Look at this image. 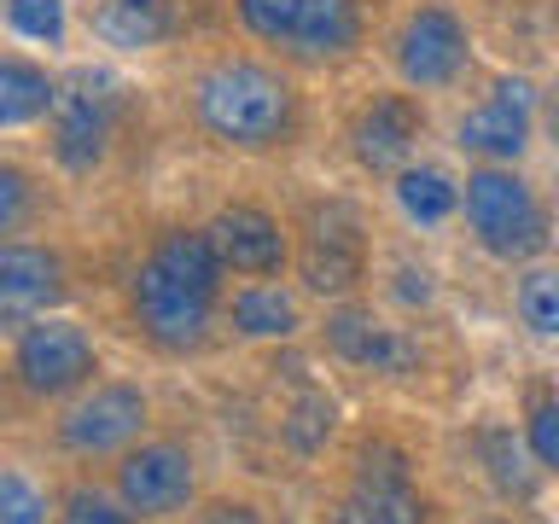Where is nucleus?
<instances>
[{
  "instance_id": "f257e3e1",
  "label": "nucleus",
  "mask_w": 559,
  "mask_h": 524,
  "mask_svg": "<svg viewBox=\"0 0 559 524\" xmlns=\"http://www.w3.org/2000/svg\"><path fill=\"white\" fill-rule=\"evenodd\" d=\"M199 122L227 146H274L292 129V87L251 59L216 64L199 76Z\"/></svg>"
},
{
  "instance_id": "f03ea898",
  "label": "nucleus",
  "mask_w": 559,
  "mask_h": 524,
  "mask_svg": "<svg viewBox=\"0 0 559 524\" xmlns=\"http://www.w3.org/2000/svg\"><path fill=\"white\" fill-rule=\"evenodd\" d=\"M466 222L484 251L496 257H531L548 239V216L531 199V187L507 169H478L466 175Z\"/></svg>"
},
{
  "instance_id": "7ed1b4c3",
  "label": "nucleus",
  "mask_w": 559,
  "mask_h": 524,
  "mask_svg": "<svg viewBox=\"0 0 559 524\" xmlns=\"http://www.w3.org/2000/svg\"><path fill=\"white\" fill-rule=\"evenodd\" d=\"M210 303H216V291L192 286V279L164 269L157 257L134 274V314H140V326H146V338L164 344V349L199 344L204 326H210Z\"/></svg>"
},
{
  "instance_id": "20e7f679",
  "label": "nucleus",
  "mask_w": 559,
  "mask_h": 524,
  "mask_svg": "<svg viewBox=\"0 0 559 524\" xmlns=\"http://www.w3.org/2000/svg\"><path fill=\"white\" fill-rule=\"evenodd\" d=\"M12 373L29 396L76 391V384L94 373V344H87V332L70 326V321H41V326H29L24 338H17Z\"/></svg>"
},
{
  "instance_id": "39448f33",
  "label": "nucleus",
  "mask_w": 559,
  "mask_h": 524,
  "mask_svg": "<svg viewBox=\"0 0 559 524\" xmlns=\"http://www.w3.org/2000/svg\"><path fill=\"white\" fill-rule=\"evenodd\" d=\"M396 70L414 87H443L466 70V29L443 7H419L396 35Z\"/></svg>"
},
{
  "instance_id": "423d86ee",
  "label": "nucleus",
  "mask_w": 559,
  "mask_h": 524,
  "mask_svg": "<svg viewBox=\"0 0 559 524\" xmlns=\"http://www.w3.org/2000/svg\"><path fill=\"white\" fill-rule=\"evenodd\" d=\"M111 111L117 94L105 76H82L70 82V94H59V134H52V152H59L64 169H94L105 157V140H111Z\"/></svg>"
},
{
  "instance_id": "0eeeda50",
  "label": "nucleus",
  "mask_w": 559,
  "mask_h": 524,
  "mask_svg": "<svg viewBox=\"0 0 559 524\" xmlns=\"http://www.w3.org/2000/svg\"><path fill=\"white\" fill-rule=\"evenodd\" d=\"M117 489L129 513H175L192 496V461L169 443L134 449L129 461L117 466Z\"/></svg>"
},
{
  "instance_id": "6e6552de",
  "label": "nucleus",
  "mask_w": 559,
  "mask_h": 524,
  "mask_svg": "<svg viewBox=\"0 0 559 524\" xmlns=\"http://www.w3.org/2000/svg\"><path fill=\"white\" fill-rule=\"evenodd\" d=\"M140 426H146V396L134 384H99L94 396L64 414V443L82 454H105V449H122Z\"/></svg>"
},
{
  "instance_id": "1a4fd4ad",
  "label": "nucleus",
  "mask_w": 559,
  "mask_h": 524,
  "mask_svg": "<svg viewBox=\"0 0 559 524\" xmlns=\"http://www.w3.org/2000/svg\"><path fill=\"white\" fill-rule=\"evenodd\" d=\"M524 140H531V82H524V76L496 82V94H489L478 111L461 117V146L466 152L519 157Z\"/></svg>"
},
{
  "instance_id": "9d476101",
  "label": "nucleus",
  "mask_w": 559,
  "mask_h": 524,
  "mask_svg": "<svg viewBox=\"0 0 559 524\" xmlns=\"http://www.w3.org/2000/svg\"><path fill=\"white\" fill-rule=\"evenodd\" d=\"M204 234L234 274H274L280 262H286V234H280V222L262 216V210H222Z\"/></svg>"
},
{
  "instance_id": "9b49d317",
  "label": "nucleus",
  "mask_w": 559,
  "mask_h": 524,
  "mask_svg": "<svg viewBox=\"0 0 559 524\" xmlns=\"http://www.w3.org/2000/svg\"><path fill=\"white\" fill-rule=\"evenodd\" d=\"M349 140H356V157H361L367 169H396L402 157L414 152V140H419V111H414V99H402V94L373 99V105H367V111L356 117Z\"/></svg>"
},
{
  "instance_id": "f8f14e48",
  "label": "nucleus",
  "mask_w": 559,
  "mask_h": 524,
  "mask_svg": "<svg viewBox=\"0 0 559 524\" xmlns=\"http://www.w3.org/2000/svg\"><path fill=\"white\" fill-rule=\"evenodd\" d=\"M59 297V262L35 245H7L0 251V309L7 321H24V314L47 309Z\"/></svg>"
},
{
  "instance_id": "ddd939ff",
  "label": "nucleus",
  "mask_w": 559,
  "mask_h": 524,
  "mask_svg": "<svg viewBox=\"0 0 559 524\" xmlns=\"http://www.w3.org/2000/svg\"><path fill=\"white\" fill-rule=\"evenodd\" d=\"M326 338L338 356H349L356 367H408L414 361V344L408 338H396L391 326H379L373 314H356V309H344L338 321H326Z\"/></svg>"
},
{
  "instance_id": "4468645a",
  "label": "nucleus",
  "mask_w": 559,
  "mask_h": 524,
  "mask_svg": "<svg viewBox=\"0 0 559 524\" xmlns=\"http://www.w3.org/2000/svg\"><path fill=\"white\" fill-rule=\"evenodd\" d=\"M361 35V12L356 0H304V17H297L292 52L297 59H332V52H349Z\"/></svg>"
},
{
  "instance_id": "2eb2a0df",
  "label": "nucleus",
  "mask_w": 559,
  "mask_h": 524,
  "mask_svg": "<svg viewBox=\"0 0 559 524\" xmlns=\"http://www.w3.org/2000/svg\"><path fill=\"white\" fill-rule=\"evenodd\" d=\"M426 507L408 484H356V496H344L338 524H419Z\"/></svg>"
},
{
  "instance_id": "dca6fc26",
  "label": "nucleus",
  "mask_w": 559,
  "mask_h": 524,
  "mask_svg": "<svg viewBox=\"0 0 559 524\" xmlns=\"http://www.w3.org/2000/svg\"><path fill=\"white\" fill-rule=\"evenodd\" d=\"M99 35L111 47H157L169 35V7L164 0H105Z\"/></svg>"
},
{
  "instance_id": "f3484780",
  "label": "nucleus",
  "mask_w": 559,
  "mask_h": 524,
  "mask_svg": "<svg viewBox=\"0 0 559 524\" xmlns=\"http://www.w3.org/2000/svg\"><path fill=\"white\" fill-rule=\"evenodd\" d=\"M47 105H59V94H52L47 70H35L24 59H7L0 64V122L7 129H24V122L47 117Z\"/></svg>"
},
{
  "instance_id": "a211bd4d",
  "label": "nucleus",
  "mask_w": 559,
  "mask_h": 524,
  "mask_svg": "<svg viewBox=\"0 0 559 524\" xmlns=\"http://www.w3.org/2000/svg\"><path fill=\"white\" fill-rule=\"evenodd\" d=\"M356 274H361V245L349 234H332V227L321 222V227H314L309 257H304V279L314 291H344Z\"/></svg>"
},
{
  "instance_id": "6ab92c4d",
  "label": "nucleus",
  "mask_w": 559,
  "mask_h": 524,
  "mask_svg": "<svg viewBox=\"0 0 559 524\" xmlns=\"http://www.w3.org/2000/svg\"><path fill=\"white\" fill-rule=\"evenodd\" d=\"M234 326L245 338H286L297 332V303L280 286H245L234 297Z\"/></svg>"
},
{
  "instance_id": "aec40b11",
  "label": "nucleus",
  "mask_w": 559,
  "mask_h": 524,
  "mask_svg": "<svg viewBox=\"0 0 559 524\" xmlns=\"http://www.w3.org/2000/svg\"><path fill=\"white\" fill-rule=\"evenodd\" d=\"M396 199H402V210H408L414 222H449L454 204H461V192H454V181L443 169H402Z\"/></svg>"
},
{
  "instance_id": "412c9836",
  "label": "nucleus",
  "mask_w": 559,
  "mask_h": 524,
  "mask_svg": "<svg viewBox=\"0 0 559 524\" xmlns=\"http://www.w3.org/2000/svg\"><path fill=\"white\" fill-rule=\"evenodd\" d=\"M519 314L531 332L559 338V269H531L519 279Z\"/></svg>"
},
{
  "instance_id": "4be33fe9",
  "label": "nucleus",
  "mask_w": 559,
  "mask_h": 524,
  "mask_svg": "<svg viewBox=\"0 0 559 524\" xmlns=\"http://www.w3.org/2000/svg\"><path fill=\"white\" fill-rule=\"evenodd\" d=\"M245 29L262 35V41H286L297 35V17H304V0H239Z\"/></svg>"
},
{
  "instance_id": "5701e85b",
  "label": "nucleus",
  "mask_w": 559,
  "mask_h": 524,
  "mask_svg": "<svg viewBox=\"0 0 559 524\" xmlns=\"http://www.w3.org/2000/svg\"><path fill=\"white\" fill-rule=\"evenodd\" d=\"M7 24L29 41H59L64 35V0H7Z\"/></svg>"
},
{
  "instance_id": "b1692460",
  "label": "nucleus",
  "mask_w": 559,
  "mask_h": 524,
  "mask_svg": "<svg viewBox=\"0 0 559 524\" xmlns=\"http://www.w3.org/2000/svg\"><path fill=\"white\" fill-rule=\"evenodd\" d=\"M484 454H489V472H496V484L501 489H513V496H531V466H524V454H519V443L513 437H484Z\"/></svg>"
},
{
  "instance_id": "393cba45",
  "label": "nucleus",
  "mask_w": 559,
  "mask_h": 524,
  "mask_svg": "<svg viewBox=\"0 0 559 524\" xmlns=\"http://www.w3.org/2000/svg\"><path fill=\"white\" fill-rule=\"evenodd\" d=\"M0 524H47V501L35 496L17 472L0 478Z\"/></svg>"
},
{
  "instance_id": "a878e982",
  "label": "nucleus",
  "mask_w": 559,
  "mask_h": 524,
  "mask_svg": "<svg viewBox=\"0 0 559 524\" xmlns=\"http://www.w3.org/2000/svg\"><path fill=\"white\" fill-rule=\"evenodd\" d=\"M64 524H129V513H117L105 496H94V489H76V496L64 501Z\"/></svg>"
},
{
  "instance_id": "bb28decb",
  "label": "nucleus",
  "mask_w": 559,
  "mask_h": 524,
  "mask_svg": "<svg viewBox=\"0 0 559 524\" xmlns=\"http://www.w3.org/2000/svg\"><path fill=\"white\" fill-rule=\"evenodd\" d=\"M531 449L542 466H559V402H542L531 414Z\"/></svg>"
},
{
  "instance_id": "cd10ccee",
  "label": "nucleus",
  "mask_w": 559,
  "mask_h": 524,
  "mask_svg": "<svg viewBox=\"0 0 559 524\" xmlns=\"http://www.w3.org/2000/svg\"><path fill=\"white\" fill-rule=\"evenodd\" d=\"M361 478L367 484H408V466H402V454H391V449H367L361 454Z\"/></svg>"
},
{
  "instance_id": "c85d7f7f",
  "label": "nucleus",
  "mask_w": 559,
  "mask_h": 524,
  "mask_svg": "<svg viewBox=\"0 0 559 524\" xmlns=\"http://www.w3.org/2000/svg\"><path fill=\"white\" fill-rule=\"evenodd\" d=\"M321 426H332V408H326V402H304V408H297L292 414V443L297 449H314V431H321Z\"/></svg>"
},
{
  "instance_id": "c756f323",
  "label": "nucleus",
  "mask_w": 559,
  "mask_h": 524,
  "mask_svg": "<svg viewBox=\"0 0 559 524\" xmlns=\"http://www.w3.org/2000/svg\"><path fill=\"white\" fill-rule=\"evenodd\" d=\"M17 216H24V175L0 169V227H17Z\"/></svg>"
},
{
  "instance_id": "7c9ffc66",
  "label": "nucleus",
  "mask_w": 559,
  "mask_h": 524,
  "mask_svg": "<svg viewBox=\"0 0 559 524\" xmlns=\"http://www.w3.org/2000/svg\"><path fill=\"white\" fill-rule=\"evenodd\" d=\"M204 524H257V519L245 513V507H216V513H210Z\"/></svg>"
},
{
  "instance_id": "2f4dec72",
  "label": "nucleus",
  "mask_w": 559,
  "mask_h": 524,
  "mask_svg": "<svg viewBox=\"0 0 559 524\" xmlns=\"http://www.w3.org/2000/svg\"><path fill=\"white\" fill-rule=\"evenodd\" d=\"M548 134H554V146H559V99L548 105Z\"/></svg>"
}]
</instances>
